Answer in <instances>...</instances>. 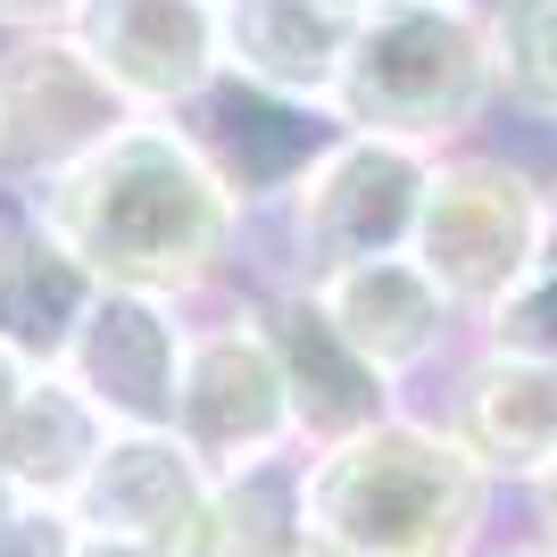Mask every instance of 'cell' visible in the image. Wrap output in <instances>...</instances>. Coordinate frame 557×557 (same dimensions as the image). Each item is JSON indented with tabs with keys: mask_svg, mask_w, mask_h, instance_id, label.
<instances>
[{
	"mask_svg": "<svg viewBox=\"0 0 557 557\" xmlns=\"http://www.w3.org/2000/svg\"><path fill=\"white\" fill-rule=\"evenodd\" d=\"M17 209L100 283V292H150V300L200 308L233 283L242 250V191L200 150L184 116H134L67 175L17 191Z\"/></svg>",
	"mask_w": 557,
	"mask_h": 557,
	"instance_id": "1",
	"label": "cell"
},
{
	"mask_svg": "<svg viewBox=\"0 0 557 557\" xmlns=\"http://www.w3.org/2000/svg\"><path fill=\"white\" fill-rule=\"evenodd\" d=\"M300 516L342 557H474L491 474L433 417H383L300 458Z\"/></svg>",
	"mask_w": 557,
	"mask_h": 557,
	"instance_id": "2",
	"label": "cell"
},
{
	"mask_svg": "<svg viewBox=\"0 0 557 557\" xmlns=\"http://www.w3.org/2000/svg\"><path fill=\"white\" fill-rule=\"evenodd\" d=\"M491 100H499V59H491L483 9H458V0H367L325 116L342 134L417 141V150L442 159L483 125Z\"/></svg>",
	"mask_w": 557,
	"mask_h": 557,
	"instance_id": "3",
	"label": "cell"
},
{
	"mask_svg": "<svg viewBox=\"0 0 557 557\" xmlns=\"http://www.w3.org/2000/svg\"><path fill=\"white\" fill-rule=\"evenodd\" d=\"M541 242H549V184H541L524 159L466 150V141L433 159L417 233H408V258L433 275V292L458 308L466 325L533 275Z\"/></svg>",
	"mask_w": 557,
	"mask_h": 557,
	"instance_id": "4",
	"label": "cell"
},
{
	"mask_svg": "<svg viewBox=\"0 0 557 557\" xmlns=\"http://www.w3.org/2000/svg\"><path fill=\"white\" fill-rule=\"evenodd\" d=\"M424 175H433V150L333 125L325 150L283 184V250H292L283 283L308 292V283L342 275V267L399 258L424 209Z\"/></svg>",
	"mask_w": 557,
	"mask_h": 557,
	"instance_id": "5",
	"label": "cell"
},
{
	"mask_svg": "<svg viewBox=\"0 0 557 557\" xmlns=\"http://www.w3.org/2000/svg\"><path fill=\"white\" fill-rule=\"evenodd\" d=\"M216 483L258 474L275 458H300L292 399H283L275 349L258 333V300H225L216 317H191L184 383H175V424H166Z\"/></svg>",
	"mask_w": 557,
	"mask_h": 557,
	"instance_id": "6",
	"label": "cell"
},
{
	"mask_svg": "<svg viewBox=\"0 0 557 557\" xmlns=\"http://www.w3.org/2000/svg\"><path fill=\"white\" fill-rule=\"evenodd\" d=\"M125 125H134V109L100 84V67L75 50V34L0 42V191L9 200L67 175L75 159H92Z\"/></svg>",
	"mask_w": 557,
	"mask_h": 557,
	"instance_id": "7",
	"label": "cell"
},
{
	"mask_svg": "<svg viewBox=\"0 0 557 557\" xmlns=\"http://www.w3.org/2000/svg\"><path fill=\"white\" fill-rule=\"evenodd\" d=\"M67 34L134 116H191L225 84L216 0H84Z\"/></svg>",
	"mask_w": 557,
	"mask_h": 557,
	"instance_id": "8",
	"label": "cell"
},
{
	"mask_svg": "<svg viewBox=\"0 0 557 557\" xmlns=\"http://www.w3.org/2000/svg\"><path fill=\"white\" fill-rule=\"evenodd\" d=\"M184 349H191V308L184 300L100 292L84 308L59 374L84 392V408L109 433H166L175 424V383H184Z\"/></svg>",
	"mask_w": 557,
	"mask_h": 557,
	"instance_id": "9",
	"label": "cell"
},
{
	"mask_svg": "<svg viewBox=\"0 0 557 557\" xmlns=\"http://www.w3.org/2000/svg\"><path fill=\"white\" fill-rule=\"evenodd\" d=\"M75 524H84V541H116V549L209 557L216 474L175 433H109L75 491Z\"/></svg>",
	"mask_w": 557,
	"mask_h": 557,
	"instance_id": "10",
	"label": "cell"
},
{
	"mask_svg": "<svg viewBox=\"0 0 557 557\" xmlns=\"http://www.w3.org/2000/svg\"><path fill=\"white\" fill-rule=\"evenodd\" d=\"M258 333L275 349V374H283V399H292V433H300V458L367 433L399 408V392L383 374L325 325V308L308 300L300 283H275L258 292Z\"/></svg>",
	"mask_w": 557,
	"mask_h": 557,
	"instance_id": "11",
	"label": "cell"
},
{
	"mask_svg": "<svg viewBox=\"0 0 557 557\" xmlns=\"http://www.w3.org/2000/svg\"><path fill=\"white\" fill-rule=\"evenodd\" d=\"M367 0H216V59L225 84L283 109H333L349 34Z\"/></svg>",
	"mask_w": 557,
	"mask_h": 557,
	"instance_id": "12",
	"label": "cell"
},
{
	"mask_svg": "<svg viewBox=\"0 0 557 557\" xmlns=\"http://www.w3.org/2000/svg\"><path fill=\"white\" fill-rule=\"evenodd\" d=\"M308 300L325 308V325L342 333L358 358H367L383 383H408V374L442 367L449 349H458L466 317L433 292V275H424L417 258H367V267H342V275L308 283Z\"/></svg>",
	"mask_w": 557,
	"mask_h": 557,
	"instance_id": "13",
	"label": "cell"
},
{
	"mask_svg": "<svg viewBox=\"0 0 557 557\" xmlns=\"http://www.w3.org/2000/svg\"><path fill=\"white\" fill-rule=\"evenodd\" d=\"M442 424L491 483H541V466L557 458V367L499 358L474 342Z\"/></svg>",
	"mask_w": 557,
	"mask_h": 557,
	"instance_id": "14",
	"label": "cell"
},
{
	"mask_svg": "<svg viewBox=\"0 0 557 557\" xmlns=\"http://www.w3.org/2000/svg\"><path fill=\"white\" fill-rule=\"evenodd\" d=\"M92 300H100V283L9 200L0 209V342L17 349L34 374H59V358H67Z\"/></svg>",
	"mask_w": 557,
	"mask_h": 557,
	"instance_id": "15",
	"label": "cell"
},
{
	"mask_svg": "<svg viewBox=\"0 0 557 557\" xmlns=\"http://www.w3.org/2000/svg\"><path fill=\"white\" fill-rule=\"evenodd\" d=\"M100 442H109V424L84 408V392H75L67 374H34L25 399L9 408V424H0V466H9L17 499L75 508V491L92 474Z\"/></svg>",
	"mask_w": 557,
	"mask_h": 557,
	"instance_id": "16",
	"label": "cell"
},
{
	"mask_svg": "<svg viewBox=\"0 0 557 557\" xmlns=\"http://www.w3.org/2000/svg\"><path fill=\"white\" fill-rule=\"evenodd\" d=\"M491 59L499 92L524 116L557 125V0H491Z\"/></svg>",
	"mask_w": 557,
	"mask_h": 557,
	"instance_id": "17",
	"label": "cell"
},
{
	"mask_svg": "<svg viewBox=\"0 0 557 557\" xmlns=\"http://www.w3.org/2000/svg\"><path fill=\"white\" fill-rule=\"evenodd\" d=\"M474 342L499 349V358H533V367H557V267L541 258L533 275L516 283L508 300H491L474 317Z\"/></svg>",
	"mask_w": 557,
	"mask_h": 557,
	"instance_id": "18",
	"label": "cell"
},
{
	"mask_svg": "<svg viewBox=\"0 0 557 557\" xmlns=\"http://www.w3.org/2000/svg\"><path fill=\"white\" fill-rule=\"evenodd\" d=\"M0 557H84V524H75V508L25 499V508L0 524Z\"/></svg>",
	"mask_w": 557,
	"mask_h": 557,
	"instance_id": "19",
	"label": "cell"
},
{
	"mask_svg": "<svg viewBox=\"0 0 557 557\" xmlns=\"http://www.w3.org/2000/svg\"><path fill=\"white\" fill-rule=\"evenodd\" d=\"M75 9L84 0H0V34L17 42V34H67Z\"/></svg>",
	"mask_w": 557,
	"mask_h": 557,
	"instance_id": "20",
	"label": "cell"
},
{
	"mask_svg": "<svg viewBox=\"0 0 557 557\" xmlns=\"http://www.w3.org/2000/svg\"><path fill=\"white\" fill-rule=\"evenodd\" d=\"M25 383H34V367H25L17 349L0 342V424H9V408H17V399H25Z\"/></svg>",
	"mask_w": 557,
	"mask_h": 557,
	"instance_id": "21",
	"label": "cell"
},
{
	"mask_svg": "<svg viewBox=\"0 0 557 557\" xmlns=\"http://www.w3.org/2000/svg\"><path fill=\"white\" fill-rule=\"evenodd\" d=\"M533 499H541V524H549V533H541V541H549V549H557V458L541 466V483H533Z\"/></svg>",
	"mask_w": 557,
	"mask_h": 557,
	"instance_id": "22",
	"label": "cell"
},
{
	"mask_svg": "<svg viewBox=\"0 0 557 557\" xmlns=\"http://www.w3.org/2000/svg\"><path fill=\"white\" fill-rule=\"evenodd\" d=\"M283 557H342V549H333L325 533H300V541H292V549H283Z\"/></svg>",
	"mask_w": 557,
	"mask_h": 557,
	"instance_id": "23",
	"label": "cell"
},
{
	"mask_svg": "<svg viewBox=\"0 0 557 557\" xmlns=\"http://www.w3.org/2000/svg\"><path fill=\"white\" fill-rule=\"evenodd\" d=\"M17 508H25V499H17V483H9V466H0V524H9Z\"/></svg>",
	"mask_w": 557,
	"mask_h": 557,
	"instance_id": "24",
	"label": "cell"
},
{
	"mask_svg": "<svg viewBox=\"0 0 557 557\" xmlns=\"http://www.w3.org/2000/svg\"><path fill=\"white\" fill-rule=\"evenodd\" d=\"M84 557H159V549H116V541H84Z\"/></svg>",
	"mask_w": 557,
	"mask_h": 557,
	"instance_id": "25",
	"label": "cell"
},
{
	"mask_svg": "<svg viewBox=\"0 0 557 557\" xmlns=\"http://www.w3.org/2000/svg\"><path fill=\"white\" fill-rule=\"evenodd\" d=\"M491 557H557L549 541H516V549H491Z\"/></svg>",
	"mask_w": 557,
	"mask_h": 557,
	"instance_id": "26",
	"label": "cell"
},
{
	"mask_svg": "<svg viewBox=\"0 0 557 557\" xmlns=\"http://www.w3.org/2000/svg\"><path fill=\"white\" fill-rule=\"evenodd\" d=\"M541 258L557 267V184H549V242H541Z\"/></svg>",
	"mask_w": 557,
	"mask_h": 557,
	"instance_id": "27",
	"label": "cell"
},
{
	"mask_svg": "<svg viewBox=\"0 0 557 557\" xmlns=\"http://www.w3.org/2000/svg\"><path fill=\"white\" fill-rule=\"evenodd\" d=\"M458 9H483V17H491V0H458Z\"/></svg>",
	"mask_w": 557,
	"mask_h": 557,
	"instance_id": "28",
	"label": "cell"
}]
</instances>
